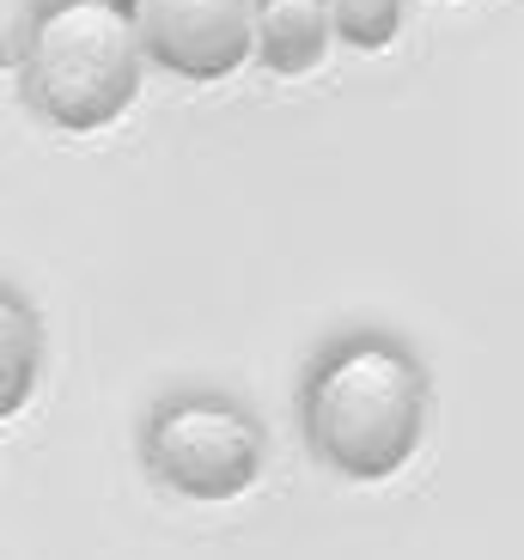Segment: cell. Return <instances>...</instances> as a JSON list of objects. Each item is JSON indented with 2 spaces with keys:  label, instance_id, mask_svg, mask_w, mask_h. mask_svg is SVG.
I'll list each match as a JSON object with an SVG mask.
<instances>
[{
  "label": "cell",
  "instance_id": "2",
  "mask_svg": "<svg viewBox=\"0 0 524 560\" xmlns=\"http://www.w3.org/2000/svg\"><path fill=\"white\" fill-rule=\"evenodd\" d=\"M147 61L128 0H49L25 31L19 85L43 122L98 135L141 98Z\"/></svg>",
  "mask_w": 524,
  "mask_h": 560
},
{
  "label": "cell",
  "instance_id": "1",
  "mask_svg": "<svg viewBox=\"0 0 524 560\" xmlns=\"http://www.w3.org/2000/svg\"><path fill=\"white\" fill-rule=\"evenodd\" d=\"M299 427L312 457L341 481H391L427 433L421 360L391 336H348L305 378Z\"/></svg>",
  "mask_w": 524,
  "mask_h": 560
},
{
  "label": "cell",
  "instance_id": "6",
  "mask_svg": "<svg viewBox=\"0 0 524 560\" xmlns=\"http://www.w3.org/2000/svg\"><path fill=\"white\" fill-rule=\"evenodd\" d=\"M0 329H7V378H0V408L19 415L31 402V384H37V317L31 305L7 287L0 293Z\"/></svg>",
  "mask_w": 524,
  "mask_h": 560
},
{
  "label": "cell",
  "instance_id": "7",
  "mask_svg": "<svg viewBox=\"0 0 524 560\" xmlns=\"http://www.w3.org/2000/svg\"><path fill=\"white\" fill-rule=\"evenodd\" d=\"M403 19H409V0H329V25L336 43L360 49V56H379L403 37Z\"/></svg>",
  "mask_w": 524,
  "mask_h": 560
},
{
  "label": "cell",
  "instance_id": "4",
  "mask_svg": "<svg viewBox=\"0 0 524 560\" xmlns=\"http://www.w3.org/2000/svg\"><path fill=\"white\" fill-rule=\"evenodd\" d=\"M269 0H128L147 56L189 85L232 80L256 56Z\"/></svg>",
  "mask_w": 524,
  "mask_h": 560
},
{
  "label": "cell",
  "instance_id": "3",
  "mask_svg": "<svg viewBox=\"0 0 524 560\" xmlns=\"http://www.w3.org/2000/svg\"><path fill=\"white\" fill-rule=\"evenodd\" d=\"M141 463L177 500L226 505L256 488L263 463H269V439L251 408L226 402V396H177L147 420Z\"/></svg>",
  "mask_w": 524,
  "mask_h": 560
},
{
  "label": "cell",
  "instance_id": "5",
  "mask_svg": "<svg viewBox=\"0 0 524 560\" xmlns=\"http://www.w3.org/2000/svg\"><path fill=\"white\" fill-rule=\"evenodd\" d=\"M336 43V25H329V0H269L263 7V37H256V61L281 80H299V73H317Z\"/></svg>",
  "mask_w": 524,
  "mask_h": 560
}]
</instances>
